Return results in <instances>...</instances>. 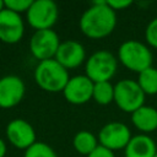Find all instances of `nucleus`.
Returning <instances> with one entry per match:
<instances>
[{
  "mask_svg": "<svg viewBox=\"0 0 157 157\" xmlns=\"http://www.w3.org/2000/svg\"><path fill=\"white\" fill-rule=\"evenodd\" d=\"M117 26V13L107 1H92L82 12L78 27L83 36L91 39H102L109 36Z\"/></svg>",
  "mask_w": 157,
  "mask_h": 157,
  "instance_id": "1",
  "label": "nucleus"
},
{
  "mask_svg": "<svg viewBox=\"0 0 157 157\" xmlns=\"http://www.w3.org/2000/svg\"><path fill=\"white\" fill-rule=\"evenodd\" d=\"M33 76L38 87L50 93L63 92L70 78L69 70L55 59L39 61L34 69Z\"/></svg>",
  "mask_w": 157,
  "mask_h": 157,
  "instance_id": "2",
  "label": "nucleus"
},
{
  "mask_svg": "<svg viewBox=\"0 0 157 157\" xmlns=\"http://www.w3.org/2000/svg\"><path fill=\"white\" fill-rule=\"evenodd\" d=\"M118 61L129 71L140 74L152 66L153 55L151 49L140 40L128 39L118 48Z\"/></svg>",
  "mask_w": 157,
  "mask_h": 157,
  "instance_id": "3",
  "label": "nucleus"
},
{
  "mask_svg": "<svg viewBox=\"0 0 157 157\" xmlns=\"http://www.w3.org/2000/svg\"><path fill=\"white\" fill-rule=\"evenodd\" d=\"M118 70V58L109 50H97L85 61V75L93 82L110 81Z\"/></svg>",
  "mask_w": 157,
  "mask_h": 157,
  "instance_id": "4",
  "label": "nucleus"
},
{
  "mask_svg": "<svg viewBox=\"0 0 157 157\" xmlns=\"http://www.w3.org/2000/svg\"><path fill=\"white\" fill-rule=\"evenodd\" d=\"M146 94L139 83L131 78H123L114 85V103L125 113H134L145 104Z\"/></svg>",
  "mask_w": 157,
  "mask_h": 157,
  "instance_id": "5",
  "label": "nucleus"
},
{
  "mask_svg": "<svg viewBox=\"0 0 157 157\" xmlns=\"http://www.w3.org/2000/svg\"><path fill=\"white\" fill-rule=\"evenodd\" d=\"M59 9L53 0H33L26 18L28 25L36 31L50 29L58 21Z\"/></svg>",
  "mask_w": 157,
  "mask_h": 157,
  "instance_id": "6",
  "label": "nucleus"
},
{
  "mask_svg": "<svg viewBox=\"0 0 157 157\" xmlns=\"http://www.w3.org/2000/svg\"><path fill=\"white\" fill-rule=\"evenodd\" d=\"M60 43V38L54 29H40L33 32L28 48L31 54L38 61H43L55 58Z\"/></svg>",
  "mask_w": 157,
  "mask_h": 157,
  "instance_id": "7",
  "label": "nucleus"
},
{
  "mask_svg": "<svg viewBox=\"0 0 157 157\" xmlns=\"http://www.w3.org/2000/svg\"><path fill=\"white\" fill-rule=\"evenodd\" d=\"M97 137L101 146L114 152L118 150H124L132 135L128 125L120 121H110L101 128Z\"/></svg>",
  "mask_w": 157,
  "mask_h": 157,
  "instance_id": "8",
  "label": "nucleus"
},
{
  "mask_svg": "<svg viewBox=\"0 0 157 157\" xmlns=\"http://www.w3.org/2000/svg\"><path fill=\"white\" fill-rule=\"evenodd\" d=\"M6 137L9 142L18 150H27L34 142H37V134L32 124L27 120L16 118L9 121L5 129Z\"/></svg>",
  "mask_w": 157,
  "mask_h": 157,
  "instance_id": "9",
  "label": "nucleus"
},
{
  "mask_svg": "<svg viewBox=\"0 0 157 157\" xmlns=\"http://www.w3.org/2000/svg\"><path fill=\"white\" fill-rule=\"evenodd\" d=\"M26 85L17 75L0 77V108L10 109L16 107L25 97Z\"/></svg>",
  "mask_w": 157,
  "mask_h": 157,
  "instance_id": "10",
  "label": "nucleus"
},
{
  "mask_svg": "<svg viewBox=\"0 0 157 157\" xmlns=\"http://www.w3.org/2000/svg\"><path fill=\"white\" fill-rule=\"evenodd\" d=\"M25 34V22L20 13L6 7L0 12V40L6 44L18 43Z\"/></svg>",
  "mask_w": 157,
  "mask_h": 157,
  "instance_id": "11",
  "label": "nucleus"
},
{
  "mask_svg": "<svg viewBox=\"0 0 157 157\" xmlns=\"http://www.w3.org/2000/svg\"><path fill=\"white\" fill-rule=\"evenodd\" d=\"M93 82L86 75H75L70 76L63 94L64 98L75 105L85 104L92 99L93 94Z\"/></svg>",
  "mask_w": 157,
  "mask_h": 157,
  "instance_id": "12",
  "label": "nucleus"
},
{
  "mask_svg": "<svg viewBox=\"0 0 157 157\" xmlns=\"http://www.w3.org/2000/svg\"><path fill=\"white\" fill-rule=\"evenodd\" d=\"M65 69H75L86 61V49L77 40L67 39L60 43L54 58Z\"/></svg>",
  "mask_w": 157,
  "mask_h": 157,
  "instance_id": "13",
  "label": "nucleus"
},
{
  "mask_svg": "<svg viewBox=\"0 0 157 157\" xmlns=\"http://www.w3.org/2000/svg\"><path fill=\"white\" fill-rule=\"evenodd\" d=\"M156 153V142L146 134L134 135L124 148L125 157H155Z\"/></svg>",
  "mask_w": 157,
  "mask_h": 157,
  "instance_id": "14",
  "label": "nucleus"
},
{
  "mask_svg": "<svg viewBox=\"0 0 157 157\" xmlns=\"http://www.w3.org/2000/svg\"><path fill=\"white\" fill-rule=\"evenodd\" d=\"M132 125L141 131V134H148L157 130V109L151 105L144 104L134 113H131Z\"/></svg>",
  "mask_w": 157,
  "mask_h": 157,
  "instance_id": "15",
  "label": "nucleus"
},
{
  "mask_svg": "<svg viewBox=\"0 0 157 157\" xmlns=\"http://www.w3.org/2000/svg\"><path fill=\"white\" fill-rule=\"evenodd\" d=\"M72 146L76 152L87 157L99 146V142H98V137L93 132L88 130H81L74 135Z\"/></svg>",
  "mask_w": 157,
  "mask_h": 157,
  "instance_id": "16",
  "label": "nucleus"
},
{
  "mask_svg": "<svg viewBox=\"0 0 157 157\" xmlns=\"http://www.w3.org/2000/svg\"><path fill=\"white\" fill-rule=\"evenodd\" d=\"M92 99L101 105L110 104L114 102V85H112L110 81L96 82L93 85Z\"/></svg>",
  "mask_w": 157,
  "mask_h": 157,
  "instance_id": "17",
  "label": "nucleus"
},
{
  "mask_svg": "<svg viewBox=\"0 0 157 157\" xmlns=\"http://www.w3.org/2000/svg\"><path fill=\"white\" fill-rule=\"evenodd\" d=\"M136 82L145 94H157V69L153 66L137 74Z\"/></svg>",
  "mask_w": 157,
  "mask_h": 157,
  "instance_id": "18",
  "label": "nucleus"
},
{
  "mask_svg": "<svg viewBox=\"0 0 157 157\" xmlns=\"http://www.w3.org/2000/svg\"><path fill=\"white\" fill-rule=\"evenodd\" d=\"M23 157H58V155L48 144L37 141L25 150Z\"/></svg>",
  "mask_w": 157,
  "mask_h": 157,
  "instance_id": "19",
  "label": "nucleus"
},
{
  "mask_svg": "<svg viewBox=\"0 0 157 157\" xmlns=\"http://www.w3.org/2000/svg\"><path fill=\"white\" fill-rule=\"evenodd\" d=\"M32 2H33V0H5L4 5L6 9L21 15L22 12L28 11Z\"/></svg>",
  "mask_w": 157,
  "mask_h": 157,
  "instance_id": "20",
  "label": "nucleus"
},
{
  "mask_svg": "<svg viewBox=\"0 0 157 157\" xmlns=\"http://www.w3.org/2000/svg\"><path fill=\"white\" fill-rule=\"evenodd\" d=\"M145 39L147 44L155 49H157V17L152 18L145 29Z\"/></svg>",
  "mask_w": 157,
  "mask_h": 157,
  "instance_id": "21",
  "label": "nucleus"
},
{
  "mask_svg": "<svg viewBox=\"0 0 157 157\" xmlns=\"http://www.w3.org/2000/svg\"><path fill=\"white\" fill-rule=\"evenodd\" d=\"M107 4H108V6L110 9H113L117 12L118 10L128 9L130 5H132V1L131 0H108Z\"/></svg>",
  "mask_w": 157,
  "mask_h": 157,
  "instance_id": "22",
  "label": "nucleus"
},
{
  "mask_svg": "<svg viewBox=\"0 0 157 157\" xmlns=\"http://www.w3.org/2000/svg\"><path fill=\"white\" fill-rule=\"evenodd\" d=\"M87 157H115V155H114L113 151H110V150H108V148H105V147H103V146L99 145Z\"/></svg>",
  "mask_w": 157,
  "mask_h": 157,
  "instance_id": "23",
  "label": "nucleus"
},
{
  "mask_svg": "<svg viewBox=\"0 0 157 157\" xmlns=\"http://www.w3.org/2000/svg\"><path fill=\"white\" fill-rule=\"evenodd\" d=\"M6 152H7V147H6V144H5L4 139H2V137H0V157H5Z\"/></svg>",
  "mask_w": 157,
  "mask_h": 157,
  "instance_id": "24",
  "label": "nucleus"
},
{
  "mask_svg": "<svg viewBox=\"0 0 157 157\" xmlns=\"http://www.w3.org/2000/svg\"><path fill=\"white\" fill-rule=\"evenodd\" d=\"M4 7H5V5H4V1H2V0H0V12L4 10Z\"/></svg>",
  "mask_w": 157,
  "mask_h": 157,
  "instance_id": "25",
  "label": "nucleus"
},
{
  "mask_svg": "<svg viewBox=\"0 0 157 157\" xmlns=\"http://www.w3.org/2000/svg\"><path fill=\"white\" fill-rule=\"evenodd\" d=\"M155 157H157V153H156V155H155Z\"/></svg>",
  "mask_w": 157,
  "mask_h": 157,
  "instance_id": "26",
  "label": "nucleus"
}]
</instances>
